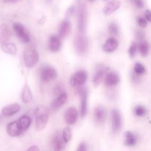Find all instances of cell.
Instances as JSON below:
<instances>
[{"label": "cell", "instance_id": "cell-1", "mask_svg": "<svg viewBox=\"0 0 151 151\" xmlns=\"http://www.w3.org/2000/svg\"><path fill=\"white\" fill-rule=\"evenodd\" d=\"M35 128L37 131H42L47 126L50 118V110L44 106H40L35 110Z\"/></svg>", "mask_w": 151, "mask_h": 151}, {"label": "cell", "instance_id": "cell-2", "mask_svg": "<svg viewBox=\"0 0 151 151\" xmlns=\"http://www.w3.org/2000/svg\"><path fill=\"white\" fill-rule=\"evenodd\" d=\"M39 60L38 51L34 47H28L24 52V62L27 68H32L37 64Z\"/></svg>", "mask_w": 151, "mask_h": 151}, {"label": "cell", "instance_id": "cell-3", "mask_svg": "<svg viewBox=\"0 0 151 151\" xmlns=\"http://www.w3.org/2000/svg\"><path fill=\"white\" fill-rule=\"evenodd\" d=\"M74 48L78 55H84L88 51V41L84 33H79L74 38Z\"/></svg>", "mask_w": 151, "mask_h": 151}, {"label": "cell", "instance_id": "cell-4", "mask_svg": "<svg viewBox=\"0 0 151 151\" xmlns=\"http://www.w3.org/2000/svg\"><path fill=\"white\" fill-rule=\"evenodd\" d=\"M87 10L83 3L79 2L78 11V28L80 33H84L86 24Z\"/></svg>", "mask_w": 151, "mask_h": 151}, {"label": "cell", "instance_id": "cell-5", "mask_svg": "<svg viewBox=\"0 0 151 151\" xmlns=\"http://www.w3.org/2000/svg\"><path fill=\"white\" fill-rule=\"evenodd\" d=\"M13 27L16 35L22 43L27 44L30 41V35L29 32L22 24L19 22H15L13 24Z\"/></svg>", "mask_w": 151, "mask_h": 151}, {"label": "cell", "instance_id": "cell-6", "mask_svg": "<svg viewBox=\"0 0 151 151\" xmlns=\"http://www.w3.org/2000/svg\"><path fill=\"white\" fill-rule=\"evenodd\" d=\"M88 74L85 70H80L72 75L70 78V84L73 87L81 86L87 81Z\"/></svg>", "mask_w": 151, "mask_h": 151}, {"label": "cell", "instance_id": "cell-7", "mask_svg": "<svg viewBox=\"0 0 151 151\" xmlns=\"http://www.w3.org/2000/svg\"><path fill=\"white\" fill-rule=\"evenodd\" d=\"M58 77V72L54 67L46 66L41 71V81L43 83H48Z\"/></svg>", "mask_w": 151, "mask_h": 151}, {"label": "cell", "instance_id": "cell-8", "mask_svg": "<svg viewBox=\"0 0 151 151\" xmlns=\"http://www.w3.org/2000/svg\"><path fill=\"white\" fill-rule=\"evenodd\" d=\"M112 119V131L114 134H116L119 132L122 127V116L120 112L116 109L112 111L111 113Z\"/></svg>", "mask_w": 151, "mask_h": 151}, {"label": "cell", "instance_id": "cell-9", "mask_svg": "<svg viewBox=\"0 0 151 151\" xmlns=\"http://www.w3.org/2000/svg\"><path fill=\"white\" fill-rule=\"evenodd\" d=\"M81 98V116L83 118L86 115L87 107H88V89L83 88L80 91Z\"/></svg>", "mask_w": 151, "mask_h": 151}, {"label": "cell", "instance_id": "cell-10", "mask_svg": "<svg viewBox=\"0 0 151 151\" xmlns=\"http://www.w3.org/2000/svg\"><path fill=\"white\" fill-rule=\"evenodd\" d=\"M78 117V111L75 107H70L66 110L64 114V119L69 125H73L77 122Z\"/></svg>", "mask_w": 151, "mask_h": 151}, {"label": "cell", "instance_id": "cell-11", "mask_svg": "<svg viewBox=\"0 0 151 151\" xmlns=\"http://www.w3.org/2000/svg\"><path fill=\"white\" fill-rule=\"evenodd\" d=\"M120 81L119 75L115 72H110L106 74L104 77V82L107 86L111 87L116 86Z\"/></svg>", "mask_w": 151, "mask_h": 151}, {"label": "cell", "instance_id": "cell-12", "mask_svg": "<svg viewBox=\"0 0 151 151\" xmlns=\"http://www.w3.org/2000/svg\"><path fill=\"white\" fill-rule=\"evenodd\" d=\"M21 106L18 103H13V104L7 105L4 106L1 109V114L6 117L12 116L17 114L20 111Z\"/></svg>", "mask_w": 151, "mask_h": 151}, {"label": "cell", "instance_id": "cell-13", "mask_svg": "<svg viewBox=\"0 0 151 151\" xmlns=\"http://www.w3.org/2000/svg\"><path fill=\"white\" fill-rule=\"evenodd\" d=\"M68 99V95L66 92H62L55 99L51 104V109L53 111H58L60 109L65 103H66Z\"/></svg>", "mask_w": 151, "mask_h": 151}, {"label": "cell", "instance_id": "cell-14", "mask_svg": "<svg viewBox=\"0 0 151 151\" xmlns=\"http://www.w3.org/2000/svg\"><path fill=\"white\" fill-rule=\"evenodd\" d=\"M106 110L103 106H99L94 109V118L95 122L98 125H102L104 123L106 118Z\"/></svg>", "mask_w": 151, "mask_h": 151}, {"label": "cell", "instance_id": "cell-15", "mask_svg": "<svg viewBox=\"0 0 151 151\" xmlns=\"http://www.w3.org/2000/svg\"><path fill=\"white\" fill-rule=\"evenodd\" d=\"M71 29H72V25H71V22H69L68 19H65L61 22L59 27L58 31V36L60 39L62 38H65L71 32Z\"/></svg>", "mask_w": 151, "mask_h": 151}, {"label": "cell", "instance_id": "cell-16", "mask_svg": "<svg viewBox=\"0 0 151 151\" xmlns=\"http://www.w3.org/2000/svg\"><path fill=\"white\" fill-rule=\"evenodd\" d=\"M120 1H119V0H111L104 7V8H103V13L106 16L111 15L112 13L116 11L120 7Z\"/></svg>", "mask_w": 151, "mask_h": 151}, {"label": "cell", "instance_id": "cell-17", "mask_svg": "<svg viewBox=\"0 0 151 151\" xmlns=\"http://www.w3.org/2000/svg\"><path fill=\"white\" fill-rule=\"evenodd\" d=\"M7 132L11 137H19L22 134V131L19 127L18 121H13L7 125Z\"/></svg>", "mask_w": 151, "mask_h": 151}, {"label": "cell", "instance_id": "cell-18", "mask_svg": "<svg viewBox=\"0 0 151 151\" xmlns=\"http://www.w3.org/2000/svg\"><path fill=\"white\" fill-rule=\"evenodd\" d=\"M119 42L114 38H109L103 46V50L106 52H113L117 49Z\"/></svg>", "mask_w": 151, "mask_h": 151}, {"label": "cell", "instance_id": "cell-19", "mask_svg": "<svg viewBox=\"0 0 151 151\" xmlns=\"http://www.w3.org/2000/svg\"><path fill=\"white\" fill-rule=\"evenodd\" d=\"M61 48V39L58 35H52L49 41V49L51 52H57Z\"/></svg>", "mask_w": 151, "mask_h": 151}, {"label": "cell", "instance_id": "cell-20", "mask_svg": "<svg viewBox=\"0 0 151 151\" xmlns=\"http://www.w3.org/2000/svg\"><path fill=\"white\" fill-rule=\"evenodd\" d=\"M11 35L10 29L7 24L0 25V44L7 42Z\"/></svg>", "mask_w": 151, "mask_h": 151}, {"label": "cell", "instance_id": "cell-21", "mask_svg": "<svg viewBox=\"0 0 151 151\" xmlns=\"http://www.w3.org/2000/svg\"><path fill=\"white\" fill-rule=\"evenodd\" d=\"M1 48L4 52L10 55H15L17 52V47L16 44L11 42H4L1 44Z\"/></svg>", "mask_w": 151, "mask_h": 151}, {"label": "cell", "instance_id": "cell-22", "mask_svg": "<svg viewBox=\"0 0 151 151\" xmlns=\"http://www.w3.org/2000/svg\"><path fill=\"white\" fill-rule=\"evenodd\" d=\"M22 102L25 104L29 103V102L32 101V94L30 88H29V86L27 84H25L23 87L22 92Z\"/></svg>", "mask_w": 151, "mask_h": 151}, {"label": "cell", "instance_id": "cell-23", "mask_svg": "<svg viewBox=\"0 0 151 151\" xmlns=\"http://www.w3.org/2000/svg\"><path fill=\"white\" fill-rule=\"evenodd\" d=\"M31 122H32V119L27 115H24V116H21L18 120V123H19V127H20L22 132L27 131L29 128Z\"/></svg>", "mask_w": 151, "mask_h": 151}, {"label": "cell", "instance_id": "cell-24", "mask_svg": "<svg viewBox=\"0 0 151 151\" xmlns=\"http://www.w3.org/2000/svg\"><path fill=\"white\" fill-rule=\"evenodd\" d=\"M137 48L141 55L143 57H146L150 52V44L146 40L143 39L137 44Z\"/></svg>", "mask_w": 151, "mask_h": 151}, {"label": "cell", "instance_id": "cell-25", "mask_svg": "<svg viewBox=\"0 0 151 151\" xmlns=\"http://www.w3.org/2000/svg\"><path fill=\"white\" fill-rule=\"evenodd\" d=\"M137 137L131 131H128L125 133V142H124L125 145L128 146V147L134 146L137 144Z\"/></svg>", "mask_w": 151, "mask_h": 151}, {"label": "cell", "instance_id": "cell-26", "mask_svg": "<svg viewBox=\"0 0 151 151\" xmlns=\"http://www.w3.org/2000/svg\"><path fill=\"white\" fill-rule=\"evenodd\" d=\"M106 72H107V69H104V68L99 69V70H97V72H96L95 75H94V78H93V83H94V86H97L100 85L101 81H103V78H104Z\"/></svg>", "mask_w": 151, "mask_h": 151}, {"label": "cell", "instance_id": "cell-27", "mask_svg": "<svg viewBox=\"0 0 151 151\" xmlns=\"http://www.w3.org/2000/svg\"><path fill=\"white\" fill-rule=\"evenodd\" d=\"M53 145H54L55 151H60L63 148V141L62 139V136L59 132L56 133L55 136L53 139Z\"/></svg>", "mask_w": 151, "mask_h": 151}, {"label": "cell", "instance_id": "cell-28", "mask_svg": "<svg viewBox=\"0 0 151 151\" xmlns=\"http://www.w3.org/2000/svg\"><path fill=\"white\" fill-rule=\"evenodd\" d=\"M62 139H63V141L64 143L69 142V141L72 139V130L69 127H66V128H63V131H62Z\"/></svg>", "mask_w": 151, "mask_h": 151}, {"label": "cell", "instance_id": "cell-29", "mask_svg": "<svg viewBox=\"0 0 151 151\" xmlns=\"http://www.w3.org/2000/svg\"><path fill=\"white\" fill-rule=\"evenodd\" d=\"M134 70L136 75H142L145 73L146 72L145 67L141 63H138V62L136 63L135 65H134Z\"/></svg>", "mask_w": 151, "mask_h": 151}, {"label": "cell", "instance_id": "cell-30", "mask_svg": "<svg viewBox=\"0 0 151 151\" xmlns=\"http://www.w3.org/2000/svg\"><path fill=\"white\" fill-rule=\"evenodd\" d=\"M134 112H135V114L137 116H144L147 114V109L145 107L142 106H137V107L134 109Z\"/></svg>", "mask_w": 151, "mask_h": 151}, {"label": "cell", "instance_id": "cell-31", "mask_svg": "<svg viewBox=\"0 0 151 151\" xmlns=\"http://www.w3.org/2000/svg\"><path fill=\"white\" fill-rule=\"evenodd\" d=\"M137 50H138V48H137V43L136 42V41H133L128 50V54H129L130 57H134V55H135L136 53H137Z\"/></svg>", "mask_w": 151, "mask_h": 151}, {"label": "cell", "instance_id": "cell-32", "mask_svg": "<svg viewBox=\"0 0 151 151\" xmlns=\"http://www.w3.org/2000/svg\"><path fill=\"white\" fill-rule=\"evenodd\" d=\"M109 30L111 35H118L119 33V28H118L117 24L114 22H112L109 24Z\"/></svg>", "mask_w": 151, "mask_h": 151}, {"label": "cell", "instance_id": "cell-33", "mask_svg": "<svg viewBox=\"0 0 151 151\" xmlns=\"http://www.w3.org/2000/svg\"><path fill=\"white\" fill-rule=\"evenodd\" d=\"M137 22L139 26L141 27H146L147 25V21L146 20L145 18L142 16H138L137 18Z\"/></svg>", "mask_w": 151, "mask_h": 151}, {"label": "cell", "instance_id": "cell-34", "mask_svg": "<svg viewBox=\"0 0 151 151\" xmlns=\"http://www.w3.org/2000/svg\"><path fill=\"white\" fill-rule=\"evenodd\" d=\"M75 6L73 5L70 6V7H69L66 11V14H65V16H66V19H70V18L72 16V15L74 14V13H75Z\"/></svg>", "mask_w": 151, "mask_h": 151}, {"label": "cell", "instance_id": "cell-35", "mask_svg": "<svg viewBox=\"0 0 151 151\" xmlns=\"http://www.w3.org/2000/svg\"><path fill=\"white\" fill-rule=\"evenodd\" d=\"M133 2L136 5V7L139 9H142L144 7V2L143 0H132Z\"/></svg>", "mask_w": 151, "mask_h": 151}, {"label": "cell", "instance_id": "cell-36", "mask_svg": "<svg viewBox=\"0 0 151 151\" xmlns=\"http://www.w3.org/2000/svg\"><path fill=\"white\" fill-rule=\"evenodd\" d=\"M136 36H137V39L142 41V40L144 39V38H145V33L142 32V31H140V30L137 31V34H136Z\"/></svg>", "mask_w": 151, "mask_h": 151}, {"label": "cell", "instance_id": "cell-37", "mask_svg": "<svg viewBox=\"0 0 151 151\" xmlns=\"http://www.w3.org/2000/svg\"><path fill=\"white\" fill-rule=\"evenodd\" d=\"M145 16L146 20L147 21V22H151V13L150 10H146L145 12Z\"/></svg>", "mask_w": 151, "mask_h": 151}, {"label": "cell", "instance_id": "cell-38", "mask_svg": "<svg viewBox=\"0 0 151 151\" xmlns=\"http://www.w3.org/2000/svg\"><path fill=\"white\" fill-rule=\"evenodd\" d=\"M87 150V147L85 143L82 142L78 145V149H77V151H86Z\"/></svg>", "mask_w": 151, "mask_h": 151}, {"label": "cell", "instance_id": "cell-39", "mask_svg": "<svg viewBox=\"0 0 151 151\" xmlns=\"http://www.w3.org/2000/svg\"><path fill=\"white\" fill-rule=\"evenodd\" d=\"M26 151H40V150H39V148H38V146L32 145V146H31L29 148H28Z\"/></svg>", "mask_w": 151, "mask_h": 151}, {"label": "cell", "instance_id": "cell-40", "mask_svg": "<svg viewBox=\"0 0 151 151\" xmlns=\"http://www.w3.org/2000/svg\"><path fill=\"white\" fill-rule=\"evenodd\" d=\"M2 1L4 3H16L19 1V0H2Z\"/></svg>", "mask_w": 151, "mask_h": 151}, {"label": "cell", "instance_id": "cell-41", "mask_svg": "<svg viewBox=\"0 0 151 151\" xmlns=\"http://www.w3.org/2000/svg\"><path fill=\"white\" fill-rule=\"evenodd\" d=\"M46 1H47V2H51L52 1V0H45Z\"/></svg>", "mask_w": 151, "mask_h": 151}, {"label": "cell", "instance_id": "cell-42", "mask_svg": "<svg viewBox=\"0 0 151 151\" xmlns=\"http://www.w3.org/2000/svg\"><path fill=\"white\" fill-rule=\"evenodd\" d=\"M89 1H94V0H89Z\"/></svg>", "mask_w": 151, "mask_h": 151}]
</instances>
